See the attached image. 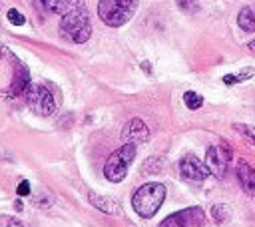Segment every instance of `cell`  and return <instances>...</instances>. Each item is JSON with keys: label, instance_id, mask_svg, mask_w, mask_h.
Wrapping results in <instances>:
<instances>
[{"label": "cell", "instance_id": "cell-1", "mask_svg": "<svg viewBox=\"0 0 255 227\" xmlns=\"http://www.w3.org/2000/svg\"><path fill=\"white\" fill-rule=\"evenodd\" d=\"M30 84L28 68L8 48H0V90L22 96Z\"/></svg>", "mask_w": 255, "mask_h": 227}, {"label": "cell", "instance_id": "cell-2", "mask_svg": "<svg viewBox=\"0 0 255 227\" xmlns=\"http://www.w3.org/2000/svg\"><path fill=\"white\" fill-rule=\"evenodd\" d=\"M92 34L90 14L82 0H74L66 14L60 20V36L72 44H84Z\"/></svg>", "mask_w": 255, "mask_h": 227}, {"label": "cell", "instance_id": "cell-3", "mask_svg": "<svg viewBox=\"0 0 255 227\" xmlns=\"http://www.w3.org/2000/svg\"><path fill=\"white\" fill-rule=\"evenodd\" d=\"M164 199H166V185L160 181H152V183H144L142 187L136 189V193L132 197V205L140 217L150 219L160 211Z\"/></svg>", "mask_w": 255, "mask_h": 227}, {"label": "cell", "instance_id": "cell-4", "mask_svg": "<svg viewBox=\"0 0 255 227\" xmlns=\"http://www.w3.org/2000/svg\"><path fill=\"white\" fill-rule=\"evenodd\" d=\"M138 2L140 0H100L98 16L106 26H112V28L124 26L136 14Z\"/></svg>", "mask_w": 255, "mask_h": 227}, {"label": "cell", "instance_id": "cell-5", "mask_svg": "<svg viewBox=\"0 0 255 227\" xmlns=\"http://www.w3.org/2000/svg\"><path fill=\"white\" fill-rule=\"evenodd\" d=\"M136 158V146L132 142L124 144L120 150H116L108 162L104 164V175L108 181L112 183H120L124 181V177L128 175V170H130V164L134 162Z\"/></svg>", "mask_w": 255, "mask_h": 227}, {"label": "cell", "instance_id": "cell-6", "mask_svg": "<svg viewBox=\"0 0 255 227\" xmlns=\"http://www.w3.org/2000/svg\"><path fill=\"white\" fill-rule=\"evenodd\" d=\"M24 98H26L28 108L36 116H52L56 112V100L52 92L42 84H30L28 90L24 92Z\"/></svg>", "mask_w": 255, "mask_h": 227}, {"label": "cell", "instance_id": "cell-7", "mask_svg": "<svg viewBox=\"0 0 255 227\" xmlns=\"http://www.w3.org/2000/svg\"><path fill=\"white\" fill-rule=\"evenodd\" d=\"M229 162H231V150L227 144H219V146H209L205 152V166L209 168V171L223 179L227 175L229 170Z\"/></svg>", "mask_w": 255, "mask_h": 227}, {"label": "cell", "instance_id": "cell-8", "mask_svg": "<svg viewBox=\"0 0 255 227\" xmlns=\"http://www.w3.org/2000/svg\"><path fill=\"white\" fill-rule=\"evenodd\" d=\"M203 221H205V211L201 207H188L168 215L160 223V227H201Z\"/></svg>", "mask_w": 255, "mask_h": 227}, {"label": "cell", "instance_id": "cell-9", "mask_svg": "<svg viewBox=\"0 0 255 227\" xmlns=\"http://www.w3.org/2000/svg\"><path fill=\"white\" fill-rule=\"evenodd\" d=\"M180 173H182L184 179L193 181V183H199V181H203L211 171H209V168H207L205 164H201L197 158L186 156V158L180 162Z\"/></svg>", "mask_w": 255, "mask_h": 227}, {"label": "cell", "instance_id": "cell-10", "mask_svg": "<svg viewBox=\"0 0 255 227\" xmlns=\"http://www.w3.org/2000/svg\"><path fill=\"white\" fill-rule=\"evenodd\" d=\"M235 175L239 179V185L241 189L247 193V195H255V168H251L247 162H239L235 166Z\"/></svg>", "mask_w": 255, "mask_h": 227}, {"label": "cell", "instance_id": "cell-11", "mask_svg": "<svg viewBox=\"0 0 255 227\" xmlns=\"http://www.w3.org/2000/svg\"><path fill=\"white\" fill-rule=\"evenodd\" d=\"M122 138L126 140V142H144V140H148L150 138V130H148V126L142 122V120H130L126 126H124V132H122Z\"/></svg>", "mask_w": 255, "mask_h": 227}, {"label": "cell", "instance_id": "cell-12", "mask_svg": "<svg viewBox=\"0 0 255 227\" xmlns=\"http://www.w3.org/2000/svg\"><path fill=\"white\" fill-rule=\"evenodd\" d=\"M90 203H92L96 209H100V211H104V213H108V215H120V205H118L116 201H112L110 197L90 193Z\"/></svg>", "mask_w": 255, "mask_h": 227}, {"label": "cell", "instance_id": "cell-13", "mask_svg": "<svg viewBox=\"0 0 255 227\" xmlns=\"http://www.w3.org/2000/svg\"><path fill=\"white\" fill-rule=\"evenodd\" d=\"M38 6L44 12H52V14H66L68 8L72 6L74 0H36Z\"/></svg>", "mask_w": 255, "mask_h": 227}, {"label": "cell", "instance_id": "cell-14", "mask_svg": "<svg viewBox=\"0 0 255 227\" xmlns=\"http://www.w3.org/2000/svg\"><path fill=\"white\" fill-rule=\"evenodd\" d=\"M237 24L245 32H255V12H253V8H249V6L241 8L239 14H237Z\"/></svg>", "mask_w": 255, "mask_h": 227}, {"label": "cell", "instance_id": "cell-15", "mask_svg": "<svg viewBox=\"0 0 255 227\" xmlns=\"http://www.w3.org/2000/svg\"><path fill=\"white\" fill-rule=\"evenodd\" d=\"M233 130H235L249 146L255 148V128H253L251 124H233Z\"/></svg>", "mask_w": 255, "mask_h": 227}, {"label": "cell", "instance_id": "cell-16", "mask_svg": "<svg viewBox=\"0 0 255 227\" xmlns=\"http://www.w3.org/2000/svg\"><path fill=\"white\" fill-rule=\"evenodd\" d=\"M144 173H148V175H156V173H160L162 170H164V160L162 158H148L146 162H144Z\"/></svg>", "mask_w": 255, "mask_h": 227}, {"label": "cell", "instance_id": "cell-17", "mask_svg": "<svg viewBox=\"0 0 255 227\" xmlns=\"http://www.w3.org/2000/svg\"><path fill=\"white\" fill-rule=\"evenodd\" d=\"M231 215V209L225 205V203H217L211 207V217L215 219V223H225Z\"/></svg>", "mask_w": 255, "mask_h": 227}, {"label": "cell", "instance_id": "cell-18", "mask_svg": "<svg viewBox=\"0 0 255 227\" xmlns=\"http://www.w3.org/2000/svg\"><path fill=\"white\" fill-rule=\"evenodd\" d=\"M184 104L190 108V110H199L203 106V98L195 92H186L184 94Z\"/></svg>", "mask_w": 255, "mask_h": 227}, {"label": "cell", "instance_id": "cell-19", "mask_svg": "<svg viewBox=\"0 0 255 227\" xmlns=\"http://www.w3.org/2000/svg\"><path fill=\"white\" fill-rule=\"evenodd\" d=\"M6 18H8V20H10V24H14V26H22V24L26 22L24 14H22V12H18L16 8H10V10L6 12Z\"/></svg>", "mask_w": 255, "mask_h": 227}, {"label": "cell", "instance_id": "cell-20", "mask_svg": "<svg viewBox=\"0 0 255 227\" xmlns=\"http://www.w3.org/2000/svg\"><path fill=\"white\" fill-rule=\"evenodd\" d=\"M0 227H24V223L10 215H0Z\"/></svg>", "mask_w": 255, "mask_h": 227}, {"label": "cell", "instance_id": "cell-21", "mask_svg": "<svg viewBox=\"0 0 255 227\" xmlns=\"http://www.w3.org/2000/svg\"><path fill=\"white\" fill-rule=\"evenodd\" d=\"M178 6L184 12H195L197 10V0H178Z\"/></svg>", "mask_w": 255, "mask_h": 227}, {"label": "cell", "instance_id": "cell-22", "mask_svg": "<svg viewBox=\"0 0 255 227\" xmlns=\"http://www.w3.org/2000/svg\"><path fill=\"white\" fill-rule=\"evenodd\" d=\"M16 195H20V197H26V195H30V183H28L26 179L18 183V187H16Z\"/></svg>", "mask_w": 255, "mask_h": 227}, {"label": "cell", "instance_id": "cell-23", "mask_svg": "<svg viewBox=\"0 0 255 227\" xmlns=\"http://www.w3.org/2000/svg\"><path fill=\"white\" fill-rule=\"evenodd\" d=\"M223 82H225L227 86H233V84L241 82V78H239V74H237V76H235V74H227V76H223Z\"/></svg>", "mask_w": 255, "mask_h": 227}, {"label": "cell", "instance_id": "cell-24", "mask_svg": "<svg viewBox=\"0 0 255 227\" xmlns=\"http://www.w3.org/2000/svg\"><path fill=\"white\" fill-rule=\"evenodd\" d=\"M247 48H249V50H251V52H255V40H251V42H249V44H247Z\"/></svg>", "mask_w": 255, "mask_h": 227}, {"label": "cell", "instance_id": "cell-25", "mask_svg": "<svg viewBox=\"0 0 255 227\" xmlns=\"http://www.w3.org/2000/svg\"><path fill=\"white\" fill-rule=\"evenodd\" d=\"M14 207L20 211V209H22V201H16V203H14Z\"/></svg>", "mask_w": 255, "mask_h": 227}]
</instances>
